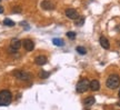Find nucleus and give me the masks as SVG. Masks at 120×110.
Here are the masks:
<instances>
[{
    "label": "nucleus",
    "instance_id": "8",
    "mask_svg": "<svg viewBox=\"0 0 120 110\" xmlns=\"http://www.w3.org/2000/svg\"><path fill=\"white\" fill-rule=\"evenodd\" d=\"M99 42H100V46L102 47L103 49H109L110 48V43H109V40H108L106 37L101 36L100 39H99Z\"/></svg>",
    "mask_w": 120,
    "mask_h": 110
},
{
    "label": "nucleus",
    "instance_id": "13",
    "mask_svg": "<svg viewBox=\"0 0 120 110\" xmlns=\"http://www.w3.org/2000/svg\"><path fill=\"white\" fill-rule=\"evenodd\" d=\"M52 43H53L55 46H57V47H62V46H64V41L62 40V39H59V38L52 39Z\"/></svg>",
    "mask_w": 120,
    "mask_h": 110
},
{
    "label": "nucleus",
    "instance_id": "19",
    "mask_svg": "<svg viewBox=\"0 0 120 110\" xmlns=\"http://www.w3.org/2000/svg\"><path fill=\"white\" fill-rule=\"evenodd\" d=\"M12 11L13 12H21V8H20L19 6H16V7L12 9Z\"/></svg>",
    "mask_w": 120,
    "mask_h": 110
},
{
    "label": "nucleus",
    "instance_id": "3",
    "mask_svg": "<svg viewBox=\"0 0 120 110\" xmlns=\"http://www.w3.org/2000/svg\"><path fill=\"white\" fill-rule=\"evenodd\" d=\"M89 85H90V81L88 79H81L77 83V87H76V91L78 93H83L89 90Z\"/></svg>",
    "mask_w": 120,
    "mask_h": 110
},
{
    "label": "nucleus",
    "instance_id": "1",
    "mask_svg": "<svg viewBox=\"0 0 120 110\" xmlns=\"http://www.w3.org/2000/svg\"><path fill=\"white\" fill-rule=\"evenodd\" d=\"M12 100V95L9 90H1L0 91V106H9Z\"/></svg>",
    "mask_w": 120,
    "mask_h": 110
},
{
    "label": "nucleus",
    "instance_id": "20",
    "mask_svg": "<svg viewBox=\"0 0 120 110\" xmlns=\"http://www.w3.org/2000/svg\"><path fill=\"white\" fill-rule=\"evenodd\" d=\"M2 12H4V7L0 6V13H2Z\"/></svg>",
    "mask_w": 120,
    "mask_h": 110
},
{
    "label": "nucleus",
    "instance_id": "2",
    "mask_svg": "<svg viewBox=\"0 0 120 110\" xmlns=\"http://www.w3.org/2000/svg\"><path fill=\"white\" fill-rule=\"evenodd\" d=\"M106 85L109 89H117L120 85V78L118 75H110L108 77Z\"/></svg>",
    "mask_w": 120,
    "mask_h": 110
},
{
    "label": "nucleus",
    "instance_id": "12",
    "mask_svg": "<svg viewBox=\"0 0 120 110\" xmlns=\"http://www.w3.org/2000/svg\"><path fill=\"white\" fill-rule=\"evenodd\" d=\"M94 102H96L94 97H88L86 100H85V105H86L87 107H91L92 105H94Z\"/></svg>",
    "mask_w": 120,
    "mask_h": 110
},
{
    "label": "nucleus",
    "instance_id": "4",
    "mask_svg": "<svg viewBox=\"0 0 120 110\" xmlns=\"http://www.w3.org/2000/svg\"><path fill=\"white\" fill-rule=\"evenodd\" d=\"M13 76L18 78V79H20V80H29L30 78H31V75H30L29 72H26V71H22V70H16V71H13Z\"/></svg>",
    "mask_w": 120,
    "mask_h": 110
},
{
    "label": "nucleus",
    "instance_id": "22",
    "mask_svg": "<svg viewBox=\"0 0 120 110\" xmlns=\"http://www.w3.org/2000/svg\"><path fill=\"white\" fill-rule=\"evenodd\" d=\"M118 95H119V98H120V90H119V93H118Z\"/></svg>",
    "mask_w": 120,
    "mask_h": 110
},
{
    "label": "nucleus",
    "instance_id": "10",
    "mask_svg": "<svg viewBox=\"0 0 120 110\" xmlns=\"http://www.w3.org/2000/svg\"><path fill=\"white\" fill-rule=\"evenodd\" d=\"M89 88H90V90H92V91H98L99 89H100V83H99V81L98 80L90 81Z\"/></svg>",
    "mask_w": 120,
    "mask_h": 110
},
{
    "label": "nucleus",
    "instance_id": "11",
    "mask_svg": "<svg viewBox=\"0 0 120 110\" xmlns=\"http://www.w3.org/2000/svg\"><path fill=\"white\" fill-rule=\"evenodd\" d=\"M21 45H22V41H20L19 39H13L12 41H11L10 48H12V49H15V50H18V49H20Z\"/></svg>",
    "mask_w": 120,
    "mask_h": 110
},
{
    "label": "nucleus",
    "instance_id": "17",
    "mask_svg": "<svg viewBox=\"0 0 120 110\" xmlns=\"http://www.w3.org/2000/svg\"><path fill=\"white\" fill-rule=\"evenodd\" d=\"M67 37L70 39H75L76 38V34H75L73 31H68V32H67Z\"/></svg>",
    "mask_w": 120,
    "mask_h": 110
},
{
    "label": "nucleus",
    "instance_id": "21",
    "mask_svg": "<svg viewBox=\"0 0 120 110\" xmlns=\"http://www.w3.org/2000/svg\"><path fill=\"white\" fill-rule=\"evenodd\" d=\"M117 105H118V106H120V101H119V102H118V103H117Z\"/></svg>",
    "mask_w": 120,
    "mask_h": 110
},
{
    "label": "nucleus",
    "instance_id": "9",
    "mask_svg": "<svg viewBox=\"0 0 120 110\" xmlns=\"http://www.w3.org/2000/svg\"><path fill=\"white\" fill-rule=\"evenodd\" d=\"M34 62L38 66H43V64H47V57L46 56H38L36 59H34Z\"/></svg>",
    "mask_w": 120,
    "mask_h": 110
},
{
    "label": "nucleus",
    "instance_id": "18",
    "mask_svg": "<svg viewBox=\"0 0 120 110\" xmlns=\"http://www.w3.org/2000/svg\"><path fill=\"white\" fill-rule=\"evenodd\" d=\"M48 76H49V72H45V71H41V72H40V78H42V79H46V78H48Z\"/></svg>",
    "mask_w": 120,
    "mask_h": 110
},
{
    "label": "nucleus",
    "instance_id": "15",
    "mask_svg": "<svg viewBox=\"0 0 120 110\" xmlns=\"http://www.w3.org/2000/svg\"><path fill=\"white\" fill-rule=\"evenodd\" d=\"M4 25L7 26V27H13L15 26V22L11 20V19H9V18H6L4 20Z\"/></svg>",
    "mask_w": 120,
    "mask_h": 110
},
{
    "label": "nucleus",
    "instance_id": "23",
    "mask_svg": "<svg viewBox=\"0 0 120 110\" xmlns=\"http://www.w3.org/2000/svg\"><path fill=\"white\" fill-rule=\"evenodd\" d=\"M0 1H1V0H0Z\"/></svg>",
    "mask_w": 120,
    "mask_h": 110
},
{
    "label": "nucleus",
    "instance_id": "5",
    "mask_svg": "<svg viewBox=\"0 0 120 110\" xmlns=\"http://www.w3.org/2000/svg\"><path fill=\"white\" fill-rule=\"evenodd\" d=\"M66 16L69 18V19H71V20H76L78 17H79V15H78V11L76 9L73 8H69L66 10Z\"/></svg>",
    "mask_w": 120,
    "mask_h": 110
},
{
    "label": "nucleus",
    "instance_id": "6",
    "mask_svg": "<svg viewBox=\"0 0 120 110\" xmlns=\"http://www.w3.org/2000/svg\"><path fill=\"white\" fill-rule=\"evenodd\" d=\"M22 45H23V48L27 51H32L34 48V42L32 40H30V39H25L22 41Z\"/></svg>",
    "mask_w": 120,
    "mask_h": 110
},
{
    "label": "nucleus",
    "instance_id": "14",
    "mask_svg": "<svg viewBox=\"0 0 120 110\" xmlns=\"http://www.w3.org/2000/svg\"><path fill=\"white\" fill-rule=\"evenodd\" d=\"M83 22H85V17H80V16H79V17L77 18V19H76V26H78V27H81L82 25H83Z\"/></svg>",
    "mask_w": 120,
    "mask_h": 110
},
{
    "label": "nucleus",
    "instance_id": "7",
    "mask_svg": "<svg viewBox=\"0 0 120 110\" xmlns=\"http://www.w3.org/2000/svg\"><path fill=\"white\" fill-rule=\"evenodd\" d=\"M41 7L45 10H52V9L55 8V4H52L50 0H43L42 2H41Z\"/></svg>",
    "mask_w": 120,
    "mask_h": 110
},
{
    "label": "nucleus",
    "instance_id": "16",
    "mask_svg": "<svg viewBox=\"0 0 120 110\" xmlns=\"http://www.w3.org/2000/svg\"><path fill=\"white\" fill-rule=\"evenodd\" d=\"M76 50H77L78 53H80V55H86L87 53V50H86V48L85 47H82V46H79L76 48Z\"/></svg>",
    "mask_w": 120,
    "mask_h": 110
}]
</instances>
